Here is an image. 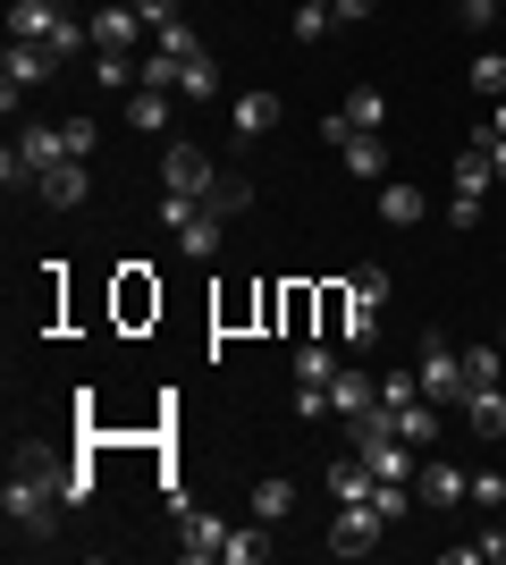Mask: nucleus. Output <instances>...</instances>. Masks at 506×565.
Returning <instances> with one entry per match:
<instances>
[{"instance_id": "nucleus-4", "label": "nucleus", "mask_w": 506, "mask_h": 565, "mask_svg": "<svg viewBox=\"0 0 506 565\" xmlns=\"http://www.w3.org/2000/svg\"><path fill=\"white\" fill-rule=\"evenodd\" d=\"M489 178H498V169H489V136H473V143L456 152V203H448V220H456V228H473V220H482Z\"/></svg>"}, {"instance_id": "nucleus-39", "label": "nucleus", "mask_w": 506, "mask_h": 565, "mask_svg": "<svg viewBox=\"0 0 506 565\" xmlns=\"http://www.w3.org/2000/svg\"><path fill=\"white\" fill-rule=\"evenodd\" d=\"M288 405L304 414V423H313V414H330V388H304V380H295V397H288Z\"/></svg>"}, {"instance_id": "nucleus-35", "label": "nucleus", "mask_w": 506, "mask_h": 565, "mask_svg": "<svg viewBox=\"0 0 506 565\" xmlns=\"http://www.w3.org/2000/svg\"><path fill=\"white\" fill-rule=\"evenodd\" d=\"M473 507L498 515V507H506V472H473Z\"/></svg>"}, {"instance_id": "nucleus-42", "label": "nucleus", "mask_w": 506, "mask_h": 565, "mask_svg": "<svg viewBox=\"0 0 506 565\" xmlns=\"http://www.w3.org/2000/svg\"><path fill=\"white\" fill-rule=\"evenodd\" d=\"M372 9H380V0H330V18H337V25H363Z\"/></svg>"}, {"instance_id": "nucleus-26", "label": "nucleus", "mask_w": 506, "mask_h": 565, "mask_svg": "<svg viewBox=\"0 0 506 565\" xmlns=\"http://www.w3.org/2000/svg\"><path fill=\"white\" fill-rule=\"evenodd\" d=\"M152 51H169V60H194V51H203V34H194V25H186V9L152 25Z\"/></svg>"}, {"instance_id": "nucleus-19", "label": "nucleus", "mask_w": 506, "mask_h": 565, "mask_svg": "<svg viewBox=\"0 0 506 565\" xmlns=\"http://www.w3.org/2000/svg\"><path fill=\"white\" fill-rule=\"evenodd\" d=\"M219 228H228V212H212V203H203V212H194L186 228H177V245H186V262H212V254H219Z\"/></svg>"}, {"instance_id": "nucleus-17", "label": "nucleus", "mask_w": 506, "mask_h": 565, "mask_svg": "<svg viewBox=\"0 0 506 565\" xmlns=\"http://www.w3.org/2000/svg\"><path fill=\"white\" fill-rule=\"evenodd\" d=\"M270 557V523H228V548H219V565H262Z\"/></svg>"}, {"instance_id": "nucleus-6", "label": "nucleus", "mask_w": 506, "mask_h": 565, "mask_svg": "<svg viewBox=\"0 0 506 565\" xmlns=\"http://www.w3.org/2000/svg\"><path fill=\"white\" fill-rule=\"evenodd\" d=\"M212 152H203V143H169L161 152V194H194V203H203V194H212Z\"/></svg>"}, {"instance_id": "nucleus-1", "label": "nucleus", "mask_w": 506, "mask_h": 565, "mask_svg": "<svg viewBox=\"0 0 506 565\" xmlns=\"http://www.w3.org/2000/svg\"><path fill=\"white\" fill-rule=\"evenodd\" d=\"M68 507V465L43 448V439H25L18 465H9V490H0V515H9V532H25V541H43L51 515Z\"/></svg>"}, {"instance_id": "nucleus-32", "label": "nucleus", "mask_w": 506, "mask_h": 565, "mask_svg": "<svg viewBox=\"0 0 506 565\" xmlns=\"http://www.w3.org/2000/svg\"><path fill=\"white\" fill-rule=\"evenodd\" d=\"M177 76H186V60H169V51H144V85H152V94H177Z\"/></svg>"}, {"instance_id": "nucleus-11", "label": "nucleus", "mask_w": 506, "mask_h": 565, "mask_svg": "<svg viewBox=\"0 0 506 565\" xmlns=\"http://www.w3.org/2000/svg\"><path fill=\"white\" fill-rule=\"evenodd\" d=\"M413 498H422V507H464V498H473V472L431 465V456H422V472H413Z\"/></svg>"}, {"instance_id": "nucleus-22", "label": "nucleus", "mask_w": 506, "mask_h": 565, "mask_svg": "<svg viewBox=\"0 0 506 565\" xmlns=\"http://www.w3.org/2000/svg\"><path fill=\"white\" fill-rule=\"evenodd\" d=\"M295 380H304V388H330L337 380V347L330 338H304V347H295Z\"/></svg>"}, {"instance_id": "nucleus-34", "label": "nucleus", "mask_w": 506, "mask_h": 565, "mask_svg": "<svg viewBox=\"0 0 506 565\" xmlns=\"http://www.w3.org/2000/svg\"><path fill=\"white\" fill-rule=\"evenodd\" d=\"M85 34H94V25H76V18H68V25H60V34H51V43H43V51H51V60H60V68H68L76 51H85Z\"/></svg>"}, {"instance_id": "nucleus-40", "label": "nucleus", "mask_w": 506, "mask_h": 565, "mask_svg": "<svg viewBox=\"0 0 506 565\" xmlns=\"http://www.w3.org/2000/svg\"><path fill=\"white\" fill-rule=\"evenodd\" d=\"M406 397H422V380H406V372H388V380H380V405H406Z\"/></svg>"}, {"instance_id": "nucleus-46", "label": "nucleus", "mask_w": 506, "mask_h": 565, "mask_svg": "<svg viewBox=\"0 0 506 565\" xmlns=\"http://www.w3.org/2000/svg\"><path fill=\"white\" fill-rule=\"evenodd\" d=\"M127 9H152V0H127Z\"/></svg>"}, {"instance_id": "nucleus-10", "label": "nucleus", "mask_w": 506, "mask_h": 565, "mask_svg": "<svg viewBox=\"0 0 506 565\" xmlns=\"http://www.w3.org/2000/svg\"><path fill=\"white\" fill-rule=\"evenodd\" d=\"M372 405H380V380L363 372V363H337V380H330V414H346V423H355V414H372Z\"/></svg>"}, {"instance_id": "nucleus-28", "label": "nucleus", "mask_w": 506, "mask_h": 565, "mask_svg": "<svg viewBox=\"0 0 506 565\" xmlns=\"http://www.w3.org/2000/svg\"><path fill=\"white\" fill-rule=\"evenodd\" d=\"M337 338H355V354H363L372 338H380V305H355V296H346V321H337Z\"/></svg>"}, {"instance_id": "nucleus-16", "label": "nucleus", "mask_w": 506, "mask_h": 565, "mask_svg": "<svg viewBox=\"0 0 506 565\" xmlns=\"http://www.w3.org/2000/svg\"><path fill=\"white\" fill-rule=\"evenodd\" d=\"M372 490H380V472H372L355 448H346V456L330 465V498H337V507H355V498H372Z\"/></svg>"}, {"instance_id": "nucleus-12", "label": "nucleus", "mask_w": 506, "mask_h": 565, "mask_svg": "<svg viewBox=\"0 0 506 565\" xmlns=\"http://www.w3.org/2000/svg\"><path fill=\"white\" fill-rule=\"evenodd\" d=\"M136 34H152V25H144V9H127V0L94 9V51H136Z\"/></svg>"}, {"instance_id": "nucleus-38", "label": "nucleus", "mask_w": 506, "mask_h": 565, "mask_svg": "<svg viewBox=\"0 0 506 565\" xmlns=\"http://www.w3.org/2000/svg\"><path fill=\"white\" fill-rule=\"evenodd\" d=\"M498 9H506V0H456V18L473 25V34H489V18H498Z\"/></svg>"}, {"instance_id": "nucleus-29", "label": "nucleus", "mask_w": 506, "mask_h": 565, "mask_svg": "<svg viewBox=\"0 0 506 565\" xmlns=\"http://www.w3.org/2000/svg\"><path fill=\"white\" fill-rule=\"evenodd\" d=\"M464 380H473V388L506 380V354H498V347H464Z\"/></svg>"}, {"instance_id": "nucleus-45", "label": "nucleus", "mask_w": 506, "mask_h": 565, "mask_svg": "<svg viewBox=\"0 0 506 565\" xmlns=\"http://www.w3.org/2000/svg\"><path fill=\"white\" fill-rule=\"evenodd\" d=\"M169 9H194V0H169Z\"/></svg>"}, {"instance_id": "nucleus-2", "label": "nucleus", "mask_w": 506, "mask_h": 565, "mask_svg": "<svg viewBox=\"0 0 506 565\" xmlns=\"http://www.w3.org/2000/svg\"><path fill=\"white\" fill-rule=\"evenodd\" d=\"M321 136L337 143V161H346V178H363V186H380V178H388V136H380V127H355V118L337 110L330 127H321Z\"/></svg>"}, {"instance_id": "nucleus-20", "label": "nucleus", "mask_w": 506, "mask_h": 565, "mask_svg": "<svg viewBox=\"0 0 506 565\" xmlns=\"http://www.w3.org/2000/svg\"><path fill=\"white\" fill-rule=\"evenodd\" d=\"M254 515H262V523L295 515V481H288V472H262V481H254Z\"/></svg>"}, {"instance_id": "nucleus-31", "label": "nucleus", "mask_w": 506, "mask_h": 565, "mask_svg": "<svg viewBox=\"0 0 506 565\" xmlns=\"http://www.w3.org/2000/svg\"><path fill=\"white\" fill-rule=\"evenodd\" d=\"M60 143H68V161H94L101 127H94V118H60Z\"/></svg>"}, {"instance_id": "nucleus-9", "label": "nucleus", "mask_w": 506, "mask_h": 565, "mask_svg": "<svg viewBox=\"0 0 506 565\" xmlns=\"http://www.w3.org/2000/svg\"><path fill=\"white\" fill-rule=\"evenodd\" d=\"M60 25H68L60 0H9V43H51Z\"/></svg>"}, {"instance_id": "nucleus-8", "label": "nucleus", "mask_w": 506, "mask_h": 565, "mask_svg": "<svg viewBox=\"0 0 506 565\" xmlns=\"http://www.w3.org/2000/svg\"><path fill=\"white\" fill-rule=\"evenodd\" d=\"M34 194H43L51 212H76V203H94V161H51L43 178H34Z\"/></svg>"}, {"instance_id": "nucleus-7", "label": "nucleus", "mask_w": 506, "mask_h": 565, "mask_svg": "<svg viewBox=\"0 0 506 565\" xmlns=\"http://www.w3.org/2000/svg\"><path fill=\"white\" fill-rule=\"evenodd\" d=\"M51 76H60V60H51L43 43H9V68H0V102L18 110V102L34 94V85H51Z\"/></svg>"}, {"instance_id": "nucleus-14", "label": "nucleus", "mask_w": 506, "mask_h": 565, "mask_svg": "<svg viewBox=\"0 0 506 565\" xmlns=\"http://www.w3.org/2000/svg\"><path fill=\"white\" fill-rule=\"evenodd\" d=\"M464 423L482 430V439H506V380H489V388H464Z\"/></svg>"}, {"instance_id": "nucleus-13", "label": "nucleus", "mask_w": 506, "mask_h": 565, "mask_svg": "<svg viewBox=\"0 0 506 565\" xmlns=\"http://www.w3.org/2000/svg\"><path fill=\"white\" fill-rule=\"evenodd\" d=\"M228 127H237V143H262L270 127H279V94H262V85H254V94H237Z\"/></svg>"}, {"instance_id": "nucleus-24", "label": "nucleus", "mask_w": 506, "mask_h": 565, "mask_svg": "<svg viewBox=\"0 0 506 565\" xmlns=\"http://www.w3.org/2000/svg\"><path fill=\"white\" fill-rule=\"evenodd\" d=\"M177 102H219V60L212 51H194L186 76H177Z\"/></svg>"}, {"instance_id": "nucleus-37", "label": "nucleus", "mask_w": 506, "mask_h": 565, "mask_svg": "<svg viewBox=\"0 0 506 565\" xmlns=\"http://www.w3.org/2000/svg\"><path fill=\"white\" fill-rule=\"evenodd\" d=\"M68 507H94V456H76V465H68Z\"/></svg>"}, {"instance_id": "nucleus-48", "label": "nucleus", "mask_w": 506, "mask_h": 565, "mask_svg": "<svg viewBox=\"0 0 506 565\" xmlns=\"http://www.w3.org/2000/svg\"><path fill=\"white\" fill-rule=\"evenodd\" d=\"M321 9H330V0H321Z\"/></svg>"}, {"instance_id": "nucleus-25", "label": "nucleus", "mask_w": 506, "mask_h": 565, "mask_svg": "<svg viewBox=\"0 0 506 565\" xmlns=\"http://www.w3.org/2000/svg\"><path fill=\"white\" fill-rule=\"evenodd\" d=\"M464 85L482 102H506V51H473V68H464Z\"/></svg>"}, {"instance_id": "nucleus-23", "label": "nucleus", "mask_w": 506, "mask_h": 565, "mask_svg": "<svg viewBox=\"0 0 506 565\" xmlns=\"http://www.w3.org/2000/svg\"><path fill=\"white\" fill-rule=\"evenodd\" d=\"M127 127H136V136H169V94L136 85V94H127Z\"/></svg>"}, {"instance_id": "nucleus-15", "label": "nucleus", "mask_w": 506, "mask_h": 565, "mask_svg": "<svg viewBox=\"0 0 506 565\" xmlns=\"http://www.w3.org/2000/svg\"><path fill=\"white\" fill-rule=\"evenodd\" d=\"M397 414V439H406L413 456H431V439H439V414H431V397H406V405H388Z\"/></svg>"}, {"instance_id": "nucleus-43", "label": "nucleus", "mask_w": 506, "mask_h": 565, "mask_svg": "<svg viewBox=\"0 0 506 565\" xmlns=\"http://www.w3.org/2000/svg\"><path fill=\"white\" fill-rule=\"evenodd\" d=\"M489 169H498V186H506V136H489Z\"/></svg>"}, {"instance_id": "nucleus-47", "label": "nucleus", "mask_w": 506, "mask_h": 565, "mask_svg": "<svg viewBox=\"0 0 506 565\" xmlns=\"http://www.w3.org/2000/svg\"><path fill=\"white\" fill-rule=\"evenodd\" d=\"M498 354H506V330H498Z\"/></svg>"}, {"instance_id": "nucleus-3", "label": "nucleus", "mask_w": 506, "mask_h": 565, "mask_svg": "<svg viewBox=\"0 0 506 565\" xmlns=\"http://www.w3.org/2000/svg\"><path fill=\"white\" fill-rule=\"evenodd\" d=\"M422 397L431 405H464V388H473V380H464V347L456 338H439V330H422Z\"/></svg>"}, {"instance_id": "nucleus-27", "label": "nucleus", "mask_w": 506, "mask_h": 565, "mask_svg": "<svg viewBox=\"0 0 506 565\" xmlns=\"http://www.w3.org/2000/svg\"><path fill=\"white\" fill-rule=\"evenodd\" d=\"M203 203H212V212H228V220H237L245 203H254V178H237V169H228V178H212V194H203Z\"/></svg>"}, {"instance_id": "nucleus-44", "label": "nucleus", "mask_w": 506, "mask_h": 565, "mask_svg": "<svg viewBox=\"0 0 506 565\" xmlns=\"http://www.w3.org/2000/svg\"><path fill=\"white\" fill-rule=\"evenodd\" d=\"M482 136H506V102H498V110H489V127H482Z\"/></svg>"}, {"instance_id": "nucleus-36", "label": "nucleus", "mask_w": 506, "mask_h": 565, "mask_svg": "<svg viewBox=\"0 0 506 565\" xmlns=\"http://www.w3.org/2000/svg\"><path fill=\"white\" fill-rule=\"evenodd\" d=\"M346 296H355V305H380V312H388V270H355V287H346Z\"/></svg>"}, {"instance_id": "nucleus-41", "label": "nucleus", "mask_w": 506, "mask_h": 565, "mask_svg": "<svg viewBox=\"0 0 506 565\" xmlns=\"http://www.w3.org/2000/svg\"><path fill=\"white\" fill-rule=\"evenodd\" d=\"M498 557H506V532H498V523H489L482 541H473V565H498Z\"/></svg>"}, {"instance_id": "nucleus-33", "label": "nucleus", "mask_w": 506, "mask_h": 565, "mask_svg": "<svg viewBox=\"0 0 506 565\" xmlns=\"http://www.w3.org/2000/svg\"><path fill=\"white\" fill-rule=\"evenodd\" d=\"M330 9H321V0H295V43H321V34H330Z\"/></svg>"}, {"instance_id": "nucleus-5", "label": "nucleus", "mask_w": 506, "mask_h": 565, "mask_svg": "<svg viewBox=\"0 0 506 565\" xmlns=\"http://www.w3.org/2000/svg\"><path fill=\"white\" fill-rule=\"evenodd\" d=\"M380 532H388V515L372 498H355V507H337V523H330V557H372Z\"/></svg>"}, {"instance_id": "nucleus-18", "label": "nucleus", "mask_w": 506, "mask_h": 565, "mask_svg": "<svg viewBox=\"0 0 506 565\" xmlns=\"http://www.w3.org/2000/svg\"><path fill=\"white\" fill-rule=\"evenodd\" d=\"M177 532H186V541H177V557H194V565L228 548V523H219V515H186V523H177Z\"/></svg>"}, {"instance_id": "nucleus-21", "label": "nucleus", "mask_w": 506, "mask_h": 565, "mask_svg": "<svg viewBox=\"0 0 506 565\" xmlns=\"http://www.w3.org/2000/svg\"><path fill=\"white\" fill-rule=\"evenodd\" d=\"M380 220H388V228H413V220H422V186H406V178H380Z\"/></svg>"}, {"instance_id": "nucleus-30", "label": "nucleus", "mask_w": 506, "mask_h": 565, "mask_svg": "<svg viewBox=\"0 0 506 565\" xmlns=\"http://www.w3.org/2000/svg\"><path fill=\"white\" fill-rule=\"evenodd\" d=\"M346 118H355V127H388V94H380V85H355Z\"/></svg>"}]
</instances>
